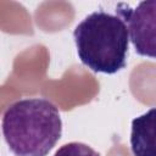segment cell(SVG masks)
<instances>
[{
	"label": "cell",
	"instance_id": "obj_1",
	"mask_svg": "<svg viewBox=\"0 0 156 156\" xmlns=\"http://www.w3.org/2000/svg\"><path fill=\"white\" fill-rule=\"evenodd\" d=\"M61 133L60 112L46 99L18 100L6 108L2 117V134L15 156H46Z\"/></svg>",
	"mask_w": 156,
	"mask_h": 156
},
{
	"label": "cell",
	"instance_id": "obj_3",
	"mask_svg": "<svg viewBox=\"0 0 156 156\" xmlns=\"http://www.w3.org/2000/svg\"><path fill=\"white\" fill-rule=\"evenodd\" d=\"M116 12L127 23L135 52L156 58V0H146L132 9L119 4Z\"/></svg>",
	"mask_w": 156,
	"mask_h": 156
},
{
	"label": "cell",
	"instance_id": "obj_5",
	"mask_svg": "<svg viewBox=\"0 0 156 156\" xmlns=\"http://www.w3.org/2000/svg\"><path fill=\"white\" fill-rule=\"evenodd\" d=\"M54 156H100L94 149L83 143L72 141L62 145Z\"/></svg>",
	"mask_w": 156,
	"mask_h": 156
},
{
	"label": "cell",
	"instance_id": "obj_2",
	"mask_svg": "<svg viewBox=\"0 0 156 156\" xmlns=\"http://www.w3.org/2000/svg\"><path fill=\"white\" fill-rule=\"evenodd\" d=\"M78 56L95 73L113 74L126 67L129 32L126 22L105 11H95L73 32Z\"/></svg>",
	"mask_w": 156,
	"mask_h": 156
},
{
	"label": "cell",
	"instance_id": "obj_4",
	"mask_svg": "<svg viewBox=\"0 0 156 156\" xmlns=\"http://www.w3.org/2000/svg\"><path fill=\"white\" fill-rule=\"evenodd\" d=\"M130 149L134 156H156V107L132 121Z\"/></svg>",
	"mask_w": 156,
	"mask_h": 156
}]
</instances>
